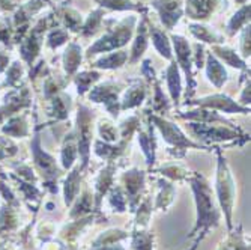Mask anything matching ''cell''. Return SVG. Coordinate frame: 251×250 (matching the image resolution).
Instances as JSON below:
<instances>
[{"mask_svg":"<svg viewBox=\"0 0 251 250\" xmlns=\"http://www.w3.org/2000/svg\"><path fill=\"white\" fill-rule=\"evenodd\" d=\"M56 228H54V223H50V222H45L41 224V228L38 229V237L44 241H49L53 234H54Z\"/></svg>","mask_w":251,"mask_h":250,"instance_id":"obj_47","label":"cell"},{"mask_svg":"<svg viewBox=\"0 0 251 250\" xmlns=\"http://www.w3.org/2000/svg\"><path fill=\"white\" fill-rule=\"evenodd\" d=\"M121 187L124 189L126 196L128 211L134 213L140 200L146 196V172L139 167L125 170L121 175Z\"/></svg>","mask_w":251,"mask_h":250,"instance_id":"obj_8","label":"cell"},{"mask_svg":"<svg viewBox=\"0 0 251 250\" xmlns=\"http://www.w3.org/2000/svg\"><path fill=\"white\" fill-rule=\"evenodd\" d=\"M250 25L244 28V32H242V38H241V55H242V59H247L250 57Z\"/></svg>","mask_w":251,"mask_h":250,"instance_id":"obj_48","label":"cell"},{"mask_svg":"<svg viewBox=\"0 0 251 250\" xmlns=\"http://www.w3.org/2000/svg\"><path fill=\"white\" fill-rule=\"evenodd\" d=\"M187 183H190L191 186L196 203V223L188 237H196L197 234H208L209 229L217 228L223 217L214 189L206 178L196 172L191 173Z\"/></svg>","mask_w":251,"mask_h":250,"instance_id":"obj_1","label":"cell"},{"mask_svg":"<svg viewBox=\"0 0 251 250\" xmlns=\"http://www.w3.org/2000/svg\"><path fill=\"white\" fill-rule=\"evenodd\" d=\"M87 250H128V249H125L121 243H116V244L101 246V247H89Z\"/></svg>","mask_w":251,"mask_h":250,"instance_id":"obj_49","label":"cell"},{"mask_svg":"<svg viewBox=\"0 0 251 250\" xmlns=\"http://www.w3.org/2000/svg\"><path fill=\"white\" fill-rule=\"evenodd\" d=\"M152 5L158 11L163 25L169 30H172L175 28V25L182 17V12H184L182 0H153Z\"/></svg>","mask_w":251,"mask_h":250,"instance_id":"obj_16","label":"cell"},{"mask_svg":"<svg viewBox=\"0 0 251 250\" xmlns=\"http://www.w3.org/2000/svg\"><path fill=\"white\" fill-rule=\"evenodd\" d=\"M122 92V86L115 82H105L98 86H94L89 92V100L94 103L104 104L105 110L111 115V118H118L121 113V100L119 95Z\"/></svg>","mask_w":251,"mask_h":250,"instance_id":"obj_9","label":"cell"},{"mask_svg":"<svg viewBox=\"0 0 251 250\" xmlns=\"http://www.w3.org/2000/svg\"><path fill=\"white\" fill-rule=\"evenodd\" d=\"M188 104L203 107V109H209V110H215V111H224V113H242V115L250 113V107L241 106L238 101H233L230 97H227L224 94L208 95V97L199 98L196 101L188 100L185 103V106H188Z\"/></svg>","mask_w":251,"mask_h":250,"instance_id":"obj_10","label":"cell"},{"mask_svg":"<svg viewBox=\"0 0 251 250\" xmlns=\"http://www.w3.org/2000/svg\"><path fill=\"white\" fill-rule=\"evenodd\" d=\"M238 3H242V5H245V0H236Z\"/></svg>","mask_w":251,"mask_h":250,"instance_id":"obj_52","label":"cell"},{"mask_svg":"<svg viewBox=\"0 0 251 250\" xmlns=\"http://www.w3.org/2000/svg\"><path fill=\"white\" fill-rule=\"evenodd\" d=\"M68 39H70V33H68L65 29H53L47 38V44L51 49H57L62 44H65Z\"/></svg>","mask_w":251,"mask_h":250,"instance_id":"obj_46","label":"cell"},{"mask_svg":"<svg viewBox=\"0 0 251 250\" xmlns=\"http://www.w3.org/2000/svg\"><path fill=\"white\" fill-rule=\"evenodd\" d=\"M94 111L84 104L77 107V128H75V140L78 149V166L86 173L90 165V151L94 142Z\"/></svg>","mask_w":251,"mask_h":250,"instance_id":"obj_4","label":"cell"},{"mask_svg":"<svg viewBox=\"0 0 251 250\" xmlns=\"http://www.w3.org/2000/svg\"><path fill=\"white\" fill-rule=\"evenodd\" d=\"M32 149H33V160H35V166L38 169V172L42 175L44 179V187L49 189L50 193L56 194L59 192L57 189V181L63 173L62 166L57 165L56 158L53 155H50L49 152H45L41 148V140L36 136L33 143H32Z\"/></svg>","mask_w":251,"mask_h":250,"instance_id":"obj_7","label":"cell"},{"mask_svg":"<svg viewBox=\"0 0 251 250\" xmlns=\"http://www.w3.org/2000/svg\"><path fill=\"white\" fill-rule=\"evenodd\" d=\"M172 109V103L170 100L164 95V92L161 90V86L158 83H155V94L152 98V110L153 115H167Z\"/></svg>","mask_w":251,"mask_h":250,"instance_id":"obj_41","label":"cell"},{"mask_svg":"<svg viewBox=\"0 0 251 250\" xmlns=\"http://www.w3.org/2000/svg\"><path fill=\"white\" fill-rule=\"evenodd\" d=\"M153 213V202H152V196L146 194L140 203L137 205L134 214V229H148L149 223H151V217Z\"/></svg>","mask_w":251,"mask_h":250,"instance_id":"obj_24","label":"cell"},{"mask_svg":"<svg viewBox=\"0 0 251 250\" xmlns=\"http://www.w3.org/2000/svg\"><path fill=\"white\" fill-rule=\"evenodd\" d=\"M57 250H80L77 243H63L57 240Z\"/></svg>","mask_w":251,"mask_h":250,"instance_id":"obj_50","label":"cell"},{"mask_svg":"<svg viewBox=\"0 0 251 250\" xmlns=\"http://www.w3.org/2000/svg\"><path fill=\"white\" fill-rule=\"evenodd\" d=\"M128 60L126 52H111L107 56L100 57L94 62L95 68H101V70H116V68L124 66V63Z\"/></svg>","mask_w":251,"mask_h":250,"instance_id":"obj_35","label":"cell"},{"mask_svg":"<svg viewBox=\"0 0 251 250\" xmlns=\"http://www.w3.org/2000/svg\"><path fill=\"white\" fill-rule=\"evenodd\" d=\"M212 52H214V56L221 57L227 65H230L233 68H239V70H247L244 59L235 50H232L229 47H221V45H214Z\"/></svg>","mask_w":251,"mask_h":250,"instance_id":"obj_36","label":"cell"},{"mask_svg":"<svg viewBox=\"0 0 251 250\" xmlns=\"http://www.w3.org/2000/svg\"><path fill=\"white\" fill-rule=\"evenodd\" d=\"M116 163L108 162L95 176L94 181V197H95V210L101 211L102 200L108 190L115 186V176H116Z\"/></svg>","mask_w":251,"mask_h":250,"instance_id":"obj_13","label":"cell"},{"mask_svg":"<svg viewBox=\"0 0 251 250\" xmlns=\"http://www.w3.org/2000/svg\"><path fill=\"white\" fill-rule=\"evenodd\" d=\"M137 140H139V145H140V149L146 158V163L149 167H153L155 162H156V146H158V142H156V130L155 127L149 122L148 127H139L137 130Z\"/></svg>","mask_w":251,"mask_h":250,"instance_id":"obj_14","label":"cell"},{"mask_svg":"<svg viewBox=\"0 0 251 250\" xmlns=\"http://www.w3.org/2000/svg\"><path fill=\"white\" fill-rule=\"evenodd\" d=\"M83 176L84 172L80 169L78 163L74 165L70 170H68V176L63 181V202L65 205L70 208L73 205V202L75 200V197L78 196L81 187H83Z\"/></svg>","mask_w":251,"mask_h":250,"instance_id":"obj_18","label":"cell"},{"mask_svg":"<svg viewBox=\"0 0 251 250\" xmlns=\"http://www.w3.org/2000/svg\"><path fill=\"white\" fill-rule=\"evenodd\" d=\"M62 17H63V21H65V26L70 30H74V32H80L81 30V28H83V18H81V14H78L75 9L65 8Z\"/></svg>","mask_w":251,"mask_h":250,"instance_id":"obj_44","label":"cell"},{"mask_svg":"<svg viewBox=\"0 0 251 250\" xmlns=\"http://www.w3.org/2000/svg\"><path fill=\"white\" fill-rule=\"evenodd\" d=\"M204 235H206V234H200V235L197 237V240H196V243H194V244H193V246H191V247H190L188 250H197V246H199V244L201 243V240L204 238Z\"/></svg>","mask_w":251,"mask_h":250,"instance_id":"obj_51","label":"cell"},{"mask_svg":"<svg viewBox=\"0 0 251 250\" xmlns=\"http://www.w3.org/2000/svg\"><path fill=\"white\" fill-rule=\"evenodd\" d=\"M149 33H151V38H152V44L155 50L164 56L166 59H170L172 60V42L169 41L167 35L164 30L158 29L155 26H151L149 28Z\"/></svg>","mask_w":251,"mask_h":250,"instance_id":"obj_33","label":"cell"},{"mask_svg":"<svg viewBox=\"0 0 251 250\" xmlns=\"http://www.w3.org/2000/svg\"><path fill=\"white\" fill-rule=\"evenodd\" d=\"M95 197H94V190L90 189L87 184H83L78 196L75 197V200L73 202V205L70 207V220L74 219H80L84 217L87 214L95 213Z\"/></svg>","mask_w":251,"mask_h":250,"instance_id":"obj_17","label":"cell"},{"mask_svg":"<svg viewBox=\"0 0 251 250\" xmlns=\"http://www.w3.org/2000/svg\"><path fill=\"white\" fill-rule=\"evenodd\" d=\"M17 228V213L9 208L5 207L3 211L0 213V231L2 229H15Z\"/></svg>","mask_w":251,"mask_h":250,"instance_id":"obj_45","label":"cell"},{"mask_svg":"<svg viewBox=\"0 0 251 250\" xmlns=\"http://www.w3.org/2000/svg\"><path fill=\"white\" fill-rule=\"evenodd\" d=\"M177 116L185 119L188 122H200V124H220V125H227V127H233L236 125L230 121H227L224 116H221L218 111L209 110V109H203V107H196L188 111H179Z\"/></svg>","mask_w":251,"mask_h":250,"instance_id":"obj_15","label":"cell"},{"mask_svg":"<svg viewBox=\"0 0 251 250\" xmlns=\"http://www.w3.org/2000/svg\"><path fill=\"white\" fill-rule=\"evenodd\" d=\"M215 197L221 214L224 216V222L227 231L233 228V211L236 202V183L233 173L229 167V163L224 158L220 148H217V173H215Z\"/></svg>","mask_w":251,"mask_h":250,"instance_id":"obj_2","label":"cell"},{"mask_svg":"<svg viewBox=\"0 0 251 250\" xmlns=\"http://www.w3.org/2000/svg\"><path fill=\"white\" fill-rule=\"evenodd\" d=\"M156 172L163 178L172 181V183H182V181H187L193 173L185 165L177 163V162L164 163L156 169Z\"/></svg>","mask_w":251,"mask_h":250,"instance_id":"obj_25","label":"cell"},{"mask_svg":"<svg viewBox=\"0 0 251 250\" xmlns=\"http://www.w3.org/2000/svg\"><path fill=\"white\" fill-rule=\"evenodd\" d=\"M131 250H155V235L148 229H134L129 232Z\"/></svg>","mask_w":251,"mask_h":250,"instance_id":"obj_30","label":"cell"},{"mask_svg":"<svg viewBox=\"0 0 251 250\" xmlns=\"http://www.w3.org/2000/svg\"><path fill=\"white\" fill-rule=\"evenodd\" d=\"M129 143L131 142L122 140V139H119L116 143H107V142H102L101 139H97L94 140V152L98 158H101V160L107 163L108 162L116 163L119 158H122L126 154Z\"/></svg>","mask_w":251,"mask_h":250,"instance_id":"obj_19","label":"cell"},{"mask_svg":"<svg viewBox=\"0 0 251 250\" xmlns=\"http://www.w3.org/2000/svg\"><path fill=\"white\" fill-rule=\"evenodd\" d=\"M250 25V5H242V8L235 12V15L227 23V33L233 36L241 28H245Z\"/></svg>","mask_w":251,"mask_h":250,"instance_id":"obj_39","label":"cell"},{"mask_svg":"<svg viewBox=\"0 0 251 250\" xmlns=\"http://www.w3.org/2000/svg\"><path fill=\"white\" fill-rule=\"evenodd\" d=\"M158 184V193L153 200V210L158 211H169V208L173 205V202L176 199V187L175 183L166 179V178H159L156 181Z\"/></svg>","mask_w":251,"mask_h":250,"instance_id":"obj_20","label":"cell"},{"mask_svg":"<svg viewBox=\"0 0 251 250\" xmlns=\"http://www.w3.org/2000/svg\"><path fill=\"white\" fill-rule=\"evenodd\" d=\"M83 55H81V47L75 42H71L70 45L66 47L65 55H63V65H65V71L66 74H75L78 66L81 63Z\"/></svg>","mask_w":251,"mask_h":250,"instance_id":"obj_32","label":"cell"},{"mask_svg":"<svg viewBox=\"0 0 251 250\" xmlns=\"http://www.w3.org/2000/svg\"><path fill=\"white\" fill-rule=\"evenodd\" d=\"M129 238V232L119 229V228H110L98 234V237L92 241L90 247H101V246H110V244H116L122 243L124 240Z\"/></svg>","mask_w":251,"mask_h":250,"instance_id":"obj_31","label":"cell"},{"mask_svg":"<svg viewBox=\"0 0 251 250\" xmlns=\"http://www.w3.org/2000/svg\"><path fill=\"white\" fill-rule=\"evenodd\" d=\"M101 79V74L97 71H83L75 76V84H77V92L78 95H84L89 92L92 86Z\"/></svg>","mask_w":251,"mask_h":250,"instance_id":"obj_40","label":"cell"},{"mask_svg":"<svg viewBox=\"0 0 251 250\" xmlns=\"http://www.w3.org/2000/svg\"><path fill=\"white\" fill-rule=\"evenodd\" d=\"M77 160H78V149H77L75 133L68 131L60 149V166L63 170H70L74 165H77Z\"/></svg>","mask_w":251,"mask_h":250,"instance_id":"obj_21","label":"cell"},{"mask_svg":"<svg viewBox=\"0 0 251 250\" xmlns=\"http://www.w3.org/2000/svg\"><path fill=\"white\" fill-rule=\"evenodd\" d=\"M164 74H166L167 89H169V94L172 97V101L177 104L180 100V95H182V79H180L177 63L172 62Z\"/></svg>","mask_w":251,"mask_h":250,"instance_id":"obj_29","label":"cell"},{"mask_svg":"<svg viewBox=\"0 0 251 250\" xmlns=\"http://www.w3.org/2000/svg\"><path fill=\"white\" fill-rule=\"evenodd\" d=\"M188 131L196 139L204 143H221L238 140L239 138H248L245 133H242L238 127H227L220 124H200V122H188Z\"/></svg>","mask_w":251,"mask_h":250,"instance_id":"obj_6","label":"cell"},{"mask_svg":"<svg viewBox=\"0 0 251 250\" xmlns=\"http://www.w3.org/2000/svg\"><path fill=\"white\" fill-rule=\"evenodd\" d=\"M102 8H110L115 11H140L142 6L132 0H95Z\"/></svg>","mask_w":251,"mask_h":250,"instance_id":"obj_42","label":"cell"},{"mask_svg":"<svg viewBox=\"0 0 251 250\" xmlns=\"http://www.w3.org/2000/svg\"><path fill=\"white\" fill-rule=\"evenodd\" d=\"M102 220H105V216L101 211H95V213L87 214L84 217L70 220L68 223H65L62 226V229L59 231V240L63 243H75L77 238L81 235V232L86 228H89V226L94 223L102 222Z\"/></svg>","mask_w":251,"mask_h":250,"instance_id":"obj_11","label":"cell"},{"mask_svg":"<svg viewBox=\"0 0 251 250\" xmlns=\"http://www.w3.org/2000/svg\"><path fill=\"white\" fill-rule=\"evenodd\" d=\"M100 139L107 143H116L119 140V128L108 119H100L97 122Z\"/></svg>","mask_w":251,"mask_h":250,"instance_id":"obj_38","label":"cell"},{"mask_svg":"<svg viewBox=\"0 0 251 250\" xmlns=\"http://www.w3.org/2000/svg\"><path fill=\"white\" fill-rule=\"evenodd\" d=\"M107 202H108V207L111 208L113 213H118V214H124L128 210V202H126V196L125 192L121 186H113L108 193L105 194Z\"/></svg>","mask_w":251,"mask_h":250,"instance_id":"obj_34","label":"cell"},{"mask_svg":"<svg viewBox=\"0 0 251 250\" xmlns=\"http://www.w3.org/2000/svg\"><path fill=\"white\" fill-rule=\"evenodd\" d=\"M173 41V47L176 52V63L184 70L185 76H187V84L190 89V95H193L194 89H196V82L193 79V53L190 49V44L184 36H179V35H173L172 36Z\"/></svg>","mask_w":251,"mask_h":250,"instance_id":"obj_12","label":"cell"},{"mask_svg":"<svg viewBox=\"0 0 251 250\" xmlns=\"http://www.w3.org/2000/svg\"><path fill=\"white\" fill-rule=\"evenodd\" d=\"M146 94H148V89H146V84L142 80L132 82V84L126 89L124 98L121 100V111L139 107L145 101Z\"/></svg>","mask_w":251,"mask_h":250,"instance_id":"obj_23","label":"cell"},{"mask_svg":"<svg viewBox=\"0 0 251 250\" xmlns=\"http://www.w3.org/2000/svg\"><path fill=\"white\" fill-rule=\"evenodd\" d=\"M206 76L209 79V82L215 86V87H223V84L227 82V71L223 66V63L220 60H217V57L212 53L206 55Z\"/></svg>","mask_w":251,"mask_h":250,"instance_id":"obj_27","label":"cell"},{"mask_svg":"<svg viewBox=\"0 0 251 250\" xmlns=\"http://www.w3.org/2000/svg\"><path fill=\"white\" fill-rule=\"evenodd\" d=\"M135 17H126L122 21H119L116 26L108 28L107 33L100 38L94 45H90L87 50V56H94L98 53H107L113 52L116 49H121L129 41L134 32V25H135Z\"/></svg>","mask_w":251,"mask_h":250,"instance_id":"obj_5","label":"cell"},{"mask_svg":"<svg viewBox=\"0 0 251 250\" xmlns=\"http://www.w3.org/2000/svg\"><path fill=\"white\" fill-rule=\"evenodd\" d=\"M149 30H148V26H146V21L142 20L139 23V28H137V35H135V39L132 42V49H131V57H129V62L134 63L139 60L143 53L146 52L148 49V44H149Z\"/></svg>","mask_w":251,"mask_h":250,"instance_id":"obj_28","label":"cell"},{"mask_svg":"<svg viewBox=\"0 0 251 250\" xmlns=\"http://www.w3.org/2000/svg\"><path fill=\"white\" fill-rule=\"evenodd\" d=\"M102 17H104V11L102 9H95L94 12H90V15L87 17V20L84 21V25L81 28V33L84 36L94 35L98 30V28L101 26Z\"/></svg>","mask_w":251,"mask_h":250,"instance_id":"obj_43","label":"cell"},{"mask_svg":"<svg viewBox=\"0 0 251 250\" xmlns=\"http://www.w3.org/2000/svg\"><path fill=\"white\" fill-rule=\"evenodd\" d=\"M221 0H187L185 12L193 20H206L215 12Z\"/></svg>","mask_w":251,"mask_h":250,"instance_id":"obj_22","label":"cell"},{"mask_svg":"<svg viewBox=\"0 0 251 250\" xmlns=\"http://www.w3.org/2000/svg\"><path fill=\"white\" fill-rule=\"evenodd\" d=\"M148 119L149 122L155 127L156 131H159V134L163 136L164 142L169 145V151L176 149L170 154H173L176 158L177 157H184V151L185 149H201V151H209V148L206 145H201L199 142L191 140L188 136L182 131L175 122L159 116V115H153V113H148Z\"/></svg>","mask_w":251,"mask_h":250,"instance_id":"obj_3","label":"cell"},{"mask_svg":"<svg viewBox=\"0 0 251 250\" xmlns=\"http://www.w3.org/2000/svg\"><path fill=\"white\" fill-rule=\"evenodd\" d=\"M217 250H250V244L244 235L241 223L229 231V235L220 243Z\"/></svg>","mask_w":251,"mask_h":250,"instance_id":"obj_26","label":"cell"},{"mask_svg":"<svg viewBox=\"0 0 251 250\" xmlns=\"http://www.w3.org/2000/svg\"><path fill=\"white\" fill-rule=\"evenodd\" d=\"M190 30H191V33H193L197 39H200V41H203V42H211V44H214V45L223 42V36H221L220 33H217V32H215L212 28H209V26L200 25V23H194V25H191V26H190Z\"/></svg>","mask_w":251,"mask_h":250,"instance_id":"obj_37","label":"cell"}]
</instances>
